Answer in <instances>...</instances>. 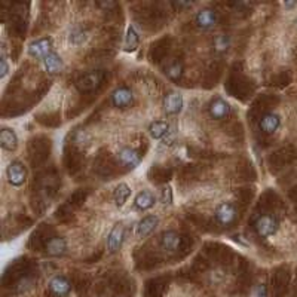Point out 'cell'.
<instances>
[{
  "mask_svg": "<svg viewBox=\"0 0 297 297\" xmlns=\"http://www.w3.org/2000/svg\"><path fill=\"white\" fill-rule=\"evenodd\" d=\"M124 240H125V226H124V223H121V222L114 223L109 236H107V250L112 254L117 253L122 248Z\"/></svg>",
  "mask_w": 297,
  "mask_h": 297,
  "instance_id": "obj_5",
  "label": "cell"
},
{
  "mask_svg": "<svg viewBox=\"0 0 297 297\" xmlns=\"http://www.w3.org/2000/svg\"><path fill=\"white\" fill-rule=\"evenodd\" d=\"M27 52H29L30 57L43 60L46 55L54 52L52 51V39L51 37H43V39L31 42L29 45V48H27Z\"/></svg>",
  "mask_w": 297,
  "mask_h": 297,
  "instance_id": "obj_6",
  "label": "cell"
},
{
  "mask_svg": "<svg viewBox=\"0 0 297 297\" xmlns=\"http://www.w3.org/2000/svg\"><path fill=\"white\" fill-rule=\"evenodd\" d=\"M259 127L265 134H273L281 127V117L276 113L263 114L259 121Z\"/></svg>",
  "mask_w": 297,
  "mask_h": 297,
  "instance_id": "obj_15",
  "label": "cell"
},
{
  "mask_svg": "<svg viewBox=\"0 0 297 297\" xmlns=\"http://www.w3.org/2000/svg\"><path fill=\"white\" fill-rule=\"evenodd\" d=\"M253 296L254 297H266L268 296V291H266V287L263 284H259L253 291Z\"/></svg>",
  "mask_w": 297,
  "mask_h": 297,
  "instance_id": "obj_27",
  "label": "cell"
},
{
  "mask_svg": "<svg viewBox=\"0 0 297 297\" xmlns=\"http://www.w3.org/2000/svg\"><path fill=\"white\" fill-rule=\"evenodd\" d=\"M117 161H119L121 165H124L127 168H135V167H138L142 157H140L137 150H134L131 147H124L117 153Z\"/></svg>",
  "mask_w": 297,
  "mask_h": 297,
  "instance_id": "obj_13",
  "label": "cell"
},
{
  "mask_svg": "<svg viewBox=\"0 0 297 297\" xmlns=\"http://www.w3.org/2000/svg\"><path fill=\"white\" fill-rule=\"evenodd\" d=\"M9 73V64H8V60L6 57L0 58V77H6V74Z\"/></svg>",
  "mask_w": 297,
  "mask_h": 297,
  "instance_id": "obj_25",
  "label": "cell"
},
{
  "mask_svg": "<svg viewBox=\"0 0 297 297\" xmlns=\"http://www.w3.org/2000/svg\"><path fill=\"white\" fill-rule=\"evenodd\" d=\"M174 140H175V132H174V131H170V134L164 138V144H165V146H172V144H174Z\"/></svg>",
  "mask_w": 297,
  "mask_h": 297,
  "instance_id": "obj_28",
  "label": "cell"
},
{
  "mask_svg": "<svg viewBox=\"0 0 297 297\" xmlns=\"http://www.w3.org/2000/svg\"><path fill=\"white\" fill-rule=\"evenodd\" d=\"M43 67L49 74H57L64 69V61L58 55L57 52H51L49 55L43 58Z\"/></svg>",
  "mask_w": 297,
  "mask_h": 297,
  "instance_id": "obj_17",
  "label": "cell"
},
{
  "mask_svg": "<svg viewBox=\"0 0 297 297\" xmlns=\"http://www.w3.org/2000/svg\"><path fill=\"white\" fill-rule=\"evenodd\" d=\"M280 227V223L276 220V217L270 215V214H265V215H260L257 220L254 222V229L257 232L259 236L262 238H268L276 233Z\"/></svg>",
  "mask_w": 297,
  "mask_h": 297,
  "instance_id": "obj_1",
  "label": "cell"
},
{
  "mask_svg": "<svg viewBox=\"0 0 297 297\" xmlns=\"http://www.w3.org/2000/svg\"><path fill=\"white\" fill-rule=\"evenodd\" d=\"M182 245V238L177 232L174 230H167L162 233L161 236V247L165 250V251H170V253H174L180 248Z\"/></svg>",
  "mask_w": 297,
  "mask_h": 297,
  "instance_id": "obj_14",
  "label": "cell"
},
{
  "mask_svg": "<svg viewBox=\"0 0 297 297\" xmlns=\"http://www.w3.org/2000/svg\"><path fill=\"white\" fill-rule=\"evenodd\" d=\"M6 179H8L9 184H12L15 187L23 186L27 179V170H26L24 164L19 161H12L6 168Z\"/></svg>",
  "mask_w": 297,
  "mask_h": 297,
  "instance_id": "obj_2",
  "label": "cell"
},
{
  "mask_svg": "<svg viewBox=\"0 0 297 297\" xmlns=\"http://www.w3.org/2000/svg\"><path fill=\"white\" fill-rule=\"evenodd\" d=\"M49 291L55 297H67L71 291V284L70 281L64 276V275H57L54 276L49 284Z\"/></svg>",
  "mask_w": 297,
  "mask_h": 297,
  "instance_id": "obj_9",
  "label": "cell"
},
{
  "mask_svg": "<svg viewBox=\"0 0 297 297\" xmlns=\"http://www.w3.org/2000/svg\"><path fill=\"white\" fill-rule=\"evenodd\" d=\"M172 5H174V8H177V9H180V8H190V6H192V3H184V2H174Z\"/></svg>",
  "mask_w": 297,
  "mask_h": 297,
  "instance_id": "obj_30",
  "label": "cell"
},
{
  "mask_svg": "<svg viewBox=\"0 0 297 297\" xmlns=\"http://www.w3.org/2000/svg\"><path fill=\"white\" fill-rule=\"evenodd\" d=\"M103 79H104L103 71H91V73L81 76L76 82V86L81 92H91L101 85Z\"/></svg>",
  "mask_w": 297,
  "mask_h": 297,
  "instance_id": "obj_3",
  "label": "cell"
},
{
  "mask_svg": "<svg viewBox=\"0 0 297 297\" xmlns=\"http://www.w3.org/2000/svg\"><path fill=\"white\" fill-rule=\"evenodd\" d=\"M0 144L5 150L12 152L18 147V137L16 132L11 128H2L0 131Z\"/></svg>",
  "mask_w": 297,
  "mask_h": 297,
  "instance_id": "obj_19",
  "label": "cell"
},
{
  "mask_svg": "<svg viewBox=\"0 0 297 297\" xmlns=\"http://www.w3.org/2000/svg\"><path fill=\"white\" fill-rule=\"evenodd\" d=\"M71 41H73L74 43L84 42V41H85V34H84V33H73Z\"/></svg>",
  "mask_w": 297,
  "mask_h": 297,
  "instance_id": "obj_29",
  "label": "cell"
},
{
  "mask_svg": "<svg viewBox=\"0 0 297 297\" xmlns=\"http://www.w3.org/2000/svg\"><path fill=\"white\" fill-rule=\"evenodd\" d=\"M112 103L117 109H128L134 103V94L128 86H117L112 94Z\"/></svg>",
  "mask_w": 297,
  "mask_h": 297,
  "instance_id": "obj_7",
  "label": "cell"
},
{
  "mask_svg": "<svg viewBox=\"0 0 297 297\" xmlns=\"http://www.w3.org/2000/svg\"><path fill=\"white\" fill-rule=\"evenodd\" d=\"M296 5H297L296 2H288V3H284V6H285V8H288V9H290V8H294Z\"/></svg>",
  "mask_w": 297,
  "mask_h": 297,
  "instance_id": "obj_31",
  "label": "cell"
},
{
  "mask_svg": "<svg viewBox=\"0 0 297 297\" xmlns=\"http://www.w3.org/2000/svg\"><path fill=\"white\" fill-rule=\"evenodd\" d=\"M229 46H230V39L227 37L226 34H220L214 39V49L217 52H225V51H227Z\"/></svg>",
  "mask_w": 297,
  "mask_h": 297,
  "instance_id": "obj_24",
  "label": "cell"
},
{
  "mask_svg": "<svg viewBox=\"0 0 297 297\" xmlns=\"http://www.w3.org/2000/svg\"><path fill=\"white\" fill-rule=\"evenodd\" d=\"M129 196H131V187L127 183H119L116 186V189H114L113 192V199L116 207H119V208L124 207Z\"/></svg>",
  "mask_w": 297,
  "mask_h": 297,
  "instance_id": "obj_22",
  "label": "cell"
},
{
  "mask_svg": "<svg viewBox=\"0 0 297 297\" xmlns=\"http://www.w3.org/2000/svg\"><path fill=\"white\" fill-rule=\"evenodd\" d=\"M157 223H159V219L156 217L155 214H149V215L143 217L142 220L137 223V227H135L137 236H138V238H146V236H149V235L156 229Z\"/></svg>",
  "mask_w": 297,
  "mask_h": 297,
  "instance_id": "obj_12",
  "label": "cell"
},
{
  "mask_svg": "<svg viewBox=\"0 0 297 297\" xmlns=\"http://www.w3.org/2000/svg\"><path fill=\"white\" fill-rule=\"evenodd\" d=\"M208 113H210L212 119L222 121V119H225V117H227L230 114V106H229V103H227L226 100L220 98V97L214 98L210 103V106H208Z\"/></svg>",
  "mask_w": 297,
  "mask_h": 297,
  "instance_id": "obj_11",
  "label": "cell"
},
{
  "mask_svg": "<svg viewBox=\"0 0 297 297\" xmlns=\"http://www.w3.org/2000/svg\"><path fill=\"white\" fill-rule=\"evenodd\" d=\"M170 124L165 121H155L149 125V134L155 140H164L170 134Z\"/></svg>",
  "mask_w": 297,
  "mask_h": 297,
  "instance_id": "obj_20",
  "label": "cell"
},
{
  "mask_svg": "<svg viewBox=\"0 0 297 297\" xmlns=\"http://www.w3.org/2000/svg\"><path fill=\"white\" fill-rule=\"evenodd\" d=\"M162 106H164V112L167 114H170V116H175V114L182 113L184 106L183 95L180 92H170V94L165 95Z\"/></svg>",
  "mask_w": 297,
  "mask_h": 297,
  "instance_id": "obj_8",
  "label": "cell"
},
{
  "mask_svg": "<svg viewBox=\"0 0 297 297\" xmlns=\"http://www.w3.org/2000/svg\"><path fill=\"white\" fill-rule=\"evenodd\" d=\"M214 215L217 223H220L222 226H229L236 219V207L232 202H222L220 205H217Z\"/></svg>",
  "mask_w": 297,
  "mask_h": 297,
  "instance_id": "obj_4",
  "label": "cell"
},
{
  "mask_svg": "<svg viewBox=\"0 0 297 297\" xmlns=\"http://www.w3.org/2000/svg\"><path fill=\"white\" fill-rule=\"evenodd\" d=\"M162 202H164V204H168V205L172 204V192H171L170 186H167V187L162 190Z\"/></svg>",
  "mask_w": 297,
  "mask_h": 297,
  "instance_id": "obj_26",
  "label": "cell"
},
{
  "mask_svg": "<svg viewBox=\"0 0 297 297\" xmlns=\"http://www.w3.org/2000/svg\"><path fill=\"white\" fill-rule=\"evenodd\" d=\"M195 21H196V26L199 29L202 30H208L212 29L217 21H219V15L214 9H210V8H205V9H201L196 16H195Z\"/></svg>",
  "mask_w": 297,
  "mask_h": 297,
  "instance_id": "obj_10",
  "label": "cell"
},
{
  "mask_svg": "<svg viewBox=\"0 0 297 297\" xmlns=\"http://www.w3.org/2000/svg\"><path fill=\"white\" fill-rule=\"evenodd\" d=\"M138 45H140V36H138V33H137L134 26H129L127 30V34H125L124 51L125 52H134V51H137Z\"/></svg>",
  "mask_w": 297,
  "mask_h": 297,
  "instance_id": "obj_21",
  "label": "cell"
},
{
  "mask_svg": "<svg viewBox=\"0 0 297 297\" xmlns=\"http://www.w3.org/2000/svg\"><path fill=\"white\" fill-rule=\"evenodd\" d=\"M156 204L155 195L150 190H142L135 199H134V207L140 211H147Z\"/></svg>",
  "mask_w": 297,
  "mask_h": 297,
  "instance_id": "obj_16",
  "label": "cell"
},
{
  "mask_svg": "<svg viewBox=\"0 0 297 297\" xmlns=\"http://www.w3.org/2000/svg\"><path fill=\"white\" fill-rule=\"evenodd\" d=\"M67 251V241L61 236H54L46 242V253L54 257L64 255Z\"/></svg>",
  "mask_w": 297,
  "mask_h": 297,
  "instance_id": "obj_18",
  "label": "cell"
},
{
  "mask_svg": "<svg viewBox=\"0 0 297 297\" xmlns=\"http://www.w3.org/2000/svg\"><path fill=\"white\" fill-rule=\"evenodd\" d=\"M165 74L170 77L171 81H179L183 74V64L182 63H172L167 67Z\"/></svg>",
  "mask_w": 297,
  "mask_h": 297,
  "instance_id": "obj_23",
  "label": "cell"
}]
</instances>
